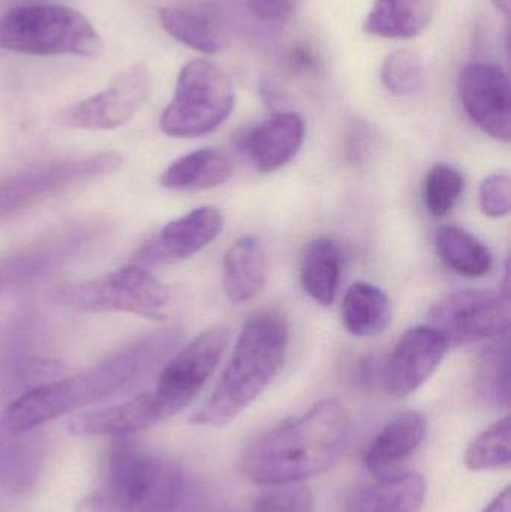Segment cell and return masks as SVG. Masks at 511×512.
Wrapping results in <instances>:
<instances>
[{"instance_id": "6da1fadb", "label": "cell", "mask_w": 511, "mask_h": 512, "mask_svg": "<svg viewBox=\"0 0 511 512\" xmlns=\"http://www.w3.org/2000/svg\"><path fill=\"white\" fill-rule=\"evenodd\" d=\"M182 337L177 328L143 334L84 372L24 391L3 411L0 429L14 433L41 429L63 415L125 393L167 361Z\"/></svg>"}, {"instance_id": "7a4b0ae2", "label": "cell", "mask_w": 511, "mask_h": 512, "mask_svg": "<svg viewBox=\"0 0 511 512\" xmlns=\"http://www.w3.org/2000/svg\"><path fill=\"white\" fill-rule=\"evenodd\" d=\"M348 436L350 418L344 406L324 400L302 417L252 439L243 451V472L260 486L303 484L341 459Z\"/></svg>"}, {"instance_id": "3957f363", "label": "cell", "mask_w": 511, "mask_h": 512, "mask_svg": "<svg viewBox=\"0 0 511 512\" xmlns=\"http://www.w3.org/2000/svg\"><path fill=\"white\" fill-rule=\"evenodd\" d=\"M288 340L287 319L278 310H258L249 316L215 390L192 415V424L219 429L233 423L278 376Z\"/></svg>"}, {"instance_id": "277c9868", "label": "cell", "mask_w": 511, "mask_h": 512, "mask_svg": "<svg viewBox=\"0 0 511 512\" xmlns=\"http://www.w3.org/2000/svg\"><path fill=\"white\" fill-rule=\"evenodd\" d=\"M185 492L176 466L128 438H116L105 456L101 486L75 512H174Z\"/></svg>"}, {"instance_id": "5b68a950", "label": "cell", "mask_w": 511, "mask_h": 512, "mask_svg": "<svg viewBox=\"0 0 511 512\" xmlns=\"http://www.w3.org/2000/svg\"><path fill=\"white\" fill-rule=\"evenodd\" d=\"M102 42L77 9L30 3L0 15V50L30 56H95Z\"/></svg>"}, {"instance_id": "8992f818", "label": "cell", "mask_w": 511, "mask_h": 512, "mask_svg": "<svg viewBox=\"0 0 511 512\" xmlns=\"http://www.w3.org/2000/svg\"><path fill=\"white\" fill-rule=\"evenodd\" d=\"M53 300L83 312L164 319L171 304V291L143 265H128L95 279L57 286Z\"/></svg>"}, {"instance_id": "52a82bcc", "label": "cell", "mask_w": 511, "mask_h": 512, "mask_svg": "<svg viewBox=\"0 0 511 512\" xmlns=\"http://www.w3.org/2000/svg\"><path fill=\"white\" fill-rule=\"evenodd\" d=\"M234 108L228 75L209 60H191L180 69L170 104L159 126L168 137L197 138L218 129Z\"/></svg>"}, {"instance_id": "ba28073f", "label": "cell", "mask_w": 511, "mask_h": 512, "mask_svg": "<svg viewBox=\"0 0 511 512\" xmlns=\"http://www.w3.org/2000/svg\"><path fill=\"white\" fill-rule=\"evenodd\" d=\"M123 164L116 152L50 162L27 168L0 182V222L21 215L75 186L113 174Z\"/></svg>"}, {"instance_id": "9c48e42d", "label": "cell", "mask_w": 511, "mask_h": 512, "mask_svg": "<svg viewBox=\"0 0 511 512\" xmlns=\"http://www.w3.org/2000/svg\"><path fill=\"white\" fill-rule=\"evenodd\" d=\"M228 340V327L212 325L165 364L155 390L150 391L159 423L182 412L203 390L218 367Z\"/></svg>"}, {"instance_id": "30bf717a", "label": "cell", "mask_w": 511, "mask_h": 512, "mask_svg": "<svg viewBox=\"0 0 511 512\" xmlns=\"http://www.w3.org/2000/svg\"><path fill=\"white\" fill-rule=\"evenodd\" d=\"M428 319L449 346L500 339L509 333L510 298L501 291L465 289L441 298Z\"/></svg>"}, {"instance_id": "8fae6325", "label": "cell", "mask_w": 511, "mask_h": 512, "mask_svg": "<svg viewBox=\"0 0 511 512\" xmlns=\"http://www.w3.org/2000/svg\"><path fill=\"white\" fill-rule=\"evenodd\" d=\"M152 86L144 63L120 72L107 89L60 111V125L83 131H111L128 123L143 107Z\"/></svg>"}, {"instance_id": "7c38bea8", "label": "cell", "mask_w": 511, "mask_h": 512, "mask_svg": "<svg viewBox=\"0 0 511 512\" xmlns=\"http://www.w3.org/2000/svg\"><path fill=\"white\" fill-rule=\"evenodd\" d=\"M462 107L474 125L495 140H511V87L506 71L491 63L465 66L458 78Z\"/></svg>"}, {"instance_id": "4fadbf2b", "label": "cell", "mask_w": 511, "mask_h": 512, "mask_svg": "<svg viewBox=\"0 0 511 512\" xmlns=\"http://www.w3.org/2000/svg\"><path fill=\"white\" fill-rule=\"evenodd\" d=\"M447 349L446 340L429 325L408 330L381 367L380 384L384 393L395 399L416 393L438 369Z\"/></svg>"}, {"instance_id": "5bb4252c", "label": "cell", "mask_w": 511, "mask_h": 512, "mask_svg": "<svg viewBox=\"0 0 511 512\" xmlns=\"http://www.w3.org/2000/svg\"><path fill=\"white\" fill-rule=\"evenodd\" d=\"M224 228V215L215 207H200L174 221L135 251L140 265H167L191 258L215 242Z\"/></svg>"}, {"instance_id": "9a60e30c", "label": "cell", "mask_w": 511, "mask_h": 512, "mask_svg": "<svg viewBox=\"0 0 511 512\" xmlns=\"http://www.w3.org/2000/svg\"><path fill=\"white\" fill-rule=\"evenodd\" d=\"M152 394L141 393L125 402L80 412L69 420V433L83 438H128L158 424Z\"/></svg>"}, {"instance_id": "2e32d148", "label": "cell", "mask_w": 511, "mask_h": 512, "mask_svg": "<svg viewBox=\"0 0 511 512\" xmlns=\"http://www.w3.org/2000/svg\"><path fill=\"white\" fill-rule=\"evenodd\" d=\"M48 442L39 429L8 432L0 429V487L26 493L35 486L44 468Z\"/></svg>"}, {"instance_id": "e0dca14e", "label": "cell", "mask_w": 511, "mask_h": 512, "mask_svg": "<svg viewBox=\"0 0 511 512\" xmlns=\"http://www.w3.org/2000/svg\"><path fill=\"white\" fill-rule=\"evenodd\" d=\"M305 140V122L294 113L276 114L246 137L249 158L258 170L272 173L299 153Z\"/></svg>"}, {"instance_id": "ac0fdd59", "label": "cell", "mask_w": 511, "mask_h": 512, "mask_svg": "<svg viewBox=\"0 0 511 512\" xmlns=\"http://www.w3.org/2000/svg\"><path fill=\"white\" fill-rule=\"evenodd\" d=\"M426 483L416 472L378 478L357 489L344 512H422Z\"/></svg>"}, {"instance_id": "d6986e66", "label": "cell", "mask_w": 511, "mask_h": 512, "mask_svg": "<svg viewBox=\"0 0 511 512\" xmlns=\"http://www.w3.org/2000/svg\"><path fill=\"white\" fill-rule=\"evenodd\" d=\"M426 427V417L419 411L402 412L393 418L369 445L365 454L366 469L383 475L401 465L422 444Z\"/></svg>"}, {"instance_id": "ffe728a7", "label": "cell", "mask_w": 511, "mask_h": 512, "mask_svg": "<svg viewBox=\"0 0 511 512\" xmlns=\"http://www.w3.org/2000/svg\"><path fill=\"white\" fill-rule=\"evenodd\" d=\"M267 254L254 236L237 240L224 256V291L234 304L248 303L263 292L267 282Z\"/></svg>"}, {"instance_id": "44dd1931", "label": "cell", "mask_w": 511, "mask_h": 512, "mask_svg": "<svg viewBox=\"0 0 511 512\" xmlns=\"http://www.w3.org/2000/svg\"><path fill=\"white\" fill-rule=\"evenodd\" d=\"M96 233V227H75L51 234L47 239L24 249L20 254L5 259L0 264V283L5 280L27 279L48 270L53 262L74 254L75 249L87 246V243L95 239Z\"/></svg>"}, {"instance_id": "7402d4cb", "label": "cell", "mask_w": 511, "mask_h": 512, "mask_svg": "<svg viewBox=\"0 0 511 512\" xmlns=\"http://www.w3.org/2000/svg\"><path fill=\"white\" fill-rule=\"evenodd\" d=\"M233 171V161L227 153L207 147L173 162L162 173L161 185L176 192L207 191L227 183Z\"/></svg>"}, {"instance_id": "603a6c76", "label": "cell", "mask_w": 511, "mask_h": 512, "mask_svg": "<svg viewBox=\"0 0 511 512\" xmlns=\"http://www.w3.org/2000/svg\"><path fill=\"white\" fill-rule=\"evenodd\" d=\"M434 12L435 0H374L363 30L380 38H416L431 24Z\"/></svg>"}, {"instance_id": "cb8c5ba5", "label": "cell", "mask_w": 511, "mask_h": 512, "mask_svg": "<svg viewBox=\"0 0 511 512\" xmlns=\"http://www.w3.org/2000/svg\"><path fill=\"white\" fill-rule=\"evenodd\" d=\"M165 32L192 50L216 54L225 45L224 33L212 14L203 8L171 5L159 9Z\"/></svg>"}, {"instance_id": "d4e9b609", "label": "cell", "mask_w": 511, "mask_h": 512, "mask_svg": "<svg viewBox=\"0 0 511 512\" xmlns=\"http://www.w3.org/2000/svg\"><path fill=\"white\" fill-rule=\"evenodd\" d=\"M341 249L329 239H317L309 243L302 258L300 283L303 291L321 306L335 301L341 280Z\"/></svg>"}, {"instance_id": "484cf974", "label": "cell", "mask_w": 511, "mask_h": 512, "mask_svg": "<svg viewBox=\"0 0 511 512\" xmlns=\"http://www.w3.org/2000/svg\"><path fill=\"white\" fill-rule=\"evenodd\" d=\"M342 322L353 336L372 337L386 330L392 319V304L383 289L357 282L342 301Z\"/></svg>"}, {"instance_id": "4316f807", "label": "cell", "mask_w": 511, "mask_h": 512, "mask_svg": "<svg viewBox=\"0 0 511 512\" xmlns=\"http://www.w3.org/2000/svg\"><path fill=\"white\" fill-rule=\"evenodd\" d=\"M438 254L456 273L483 277L491 271V251L476 237L458 227H443L435 237Z\"/></svg>"}, {"instance_id": "83f0119b", "label": "cell", "mask_w": 511, "mask_h": 512, "mask_svg": "<svg viewBox=\"0 0 511 512\" xmlns=\"http://www.w3.org/2000/svg\"><path fill=\"white\" fill-rule=\"evenodd\" d=\"M476 391L480 399L495 408L510 406V348L507 336L489 346L476 369Z\"/></svg>"}, {"instance_id": "f1b7e54d", "label": "cell", "mask_w": 511, "mask_h": 512, "mask_svg": "<svg viewBox=\"0 0 511 512\" xmlns=\"http://www.w3.org/2000/svg\"><path fill=\"white\" fill-rule=\"evenodd\" d=\"M510 433L509 415L479 433L465 450L464 462L467 468L476 472L509 468Z\"/></svg>"}, {"instance_id": "f546056e", "label": "cell", "mask_w": 511, "mask_h": 512, "mask_svg": "<svg viewBox=\"0 0 511 512\" xmlns=\"http://www.w3.org/2000/svg\"><path fill=\"white\" fill-rule=\"evenodd\" d=\"M384 87L396 96H411L425 84V65L422 57L413 50H396L390 53L381 66Z\"/></svg>"}, {"instance_id": "4dcf8cb0", "label": "cell", "mask_w": 511, "mask_h": 512, "mask_svg": "<svg viewBox=\"0 0 511 512\" xmlns=\"http://www.w3.org/2000/svg\"><path fill=\"white\" fill-rule=\"evenodd\" d=\"M464 188V177L458 170L447 164L434 165L423 186L426 209L435 218H444L452 212Z\"/></svg>"}, {"instance_id": "1f68e13d", "label": "cell", "mask_w": 511, "mask_h": 512, "mask_svg": "<svg viewBox=\"0 0 511 512\" xmlns=\"http://www.w3.org/2000/svg\"><path fill=\"white\" fill-rule=\"evenodd\" d=\"M251 512H314V499L305 484L273 486L255 499Z\"/></svg>"}, {"instance_id": "d6a6232c", "label": "cell", "mask_w": 511, "mask_h": 512, "mask_svg": "<svg viewBox=\"0 0 511 512\" xmlns=\"http://www.w3.org/2000/svg\"><path fill=\"white\" fill-rule=\"evenodd\" d=\"M510 179L506 174H492L480 185V209L491 219L506 218L510 213Z\"/></svg>"}, {"instance_id": "836d02e7", "label": "cell", "mask_w": 511, "mask_h": 512, "mask_svg": "<svg viewBox=\"0 0 511 512\" xmlns=\"http://www.w3.org/2000/svg\"><path fill=\"white\" fill-rule=\"evenodd\" d=\"M302 0H248L249 11L261 21H276L296 11Z\"/></svg>"}, {"instance_id": "e575fe53", "label": "cell", "mask_w": 511, "mask_h": 512, "mask_svg": "<svg viewBox=\"0 0 511 512\" xmlns=\"http://www.w3.org/2000/svg\"><path fill=\"white\" fill-rule=\"evenodd\" d=\"M374 135L365 122H354L348 129L347 152L353 162H363L371 150Z\"/></svg>"}, {"instance_id": "d590c367", "label": "cell", "mask_w": 511, "mask_h": 512, "mask_svg": "<svg viewBox=\"0 0 511 512\" xmlns=\"http://www.w3.org/2000/svg\"><path fill=\"white\" fill-rule=\"evenodd\" d=\"M174 512H237L231 510L227 505H222L221 502L212 501V499L204 498V496H188V493L183 492L182 499L177 505Z\"/></svg>"}, {"instance_id": "8d00e7d4", "label": "cell", "mask_w": 511, "mask_h": 512, "mask_svg": "<svg viewBox=\"0 0 511 512\" xmlns=\"http://www.w3.org/2000/svg\"><path fill=\"white\" fill-rule=\"evenodd\" d=\"M290 63L291 68L299 69L302 72L312 71V69L317 68V59H315L311 51L305 50V48L293 50L290 56Z\"/></svg>"}, {"instance_id": "74e56055", "label": "cell", "mask_w": 511, "mask_h": 512, "mask_svg": "<svg viewBox=\"0 0 511 512\" xmlns=\"http://www.w3.org/2000/svg\"><path fill=\"white\" fill-rule=\"evenodd\" d=\"M483 512H511L510 487L504 489Z\"/></svg>"}, {"instance_id": "f35d334b", "label": "cell", "mask_w": 511, "mask_h": 512, "mask_svg": "<svg viewBox=\"0 0 511 512\" xmlns=\"http://www.w3.org/2000/svg\"><path fill=\"white\" fill-rule=\"evenodd\" d=\"M494 5L497 6L498 11L504 12V14H510V0H492Z\"/></svg>"}]
</instances>
